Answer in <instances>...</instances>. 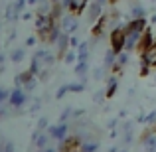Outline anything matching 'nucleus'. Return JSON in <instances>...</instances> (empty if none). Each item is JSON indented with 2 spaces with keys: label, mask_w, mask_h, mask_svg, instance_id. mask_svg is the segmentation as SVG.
Instances as JSON below:
<instances>
[{
  "label": "nucleus",
  "mask_w": 156,
  "mask_h": 152,
  "mask_svg": "<svg viewBox=\"0 0 156 152\" xmlns=\"http://www.w3.org/2000/svg\"><path fill=\"white\" fill-rule=\"evenodd\" d=\"M53 61H55L53 53H50L46 48H42V50H38V51L34 53V57H32L30 71L34 73V75H38V77H46L48 75V69L53 65Z\"/></svg>",
  "instance_id": "1"
},
{
  "label": "nucleus",
  "mask_w": 156,
  "mask_h": 152,
  "mask_svg": "<svg viewBox=\"0 0 156 152\" xmlns=\"http://www.w3.org/2000/svg\"><path fill=\"white\" fill-rule=\"evenodd\" d=\"M55 18L53 16H36V32H38V36L44 40V42H48V38H50V32L55 28Z\"/></svg>",
  "instance_id": "2"
},
{
  "label": "nucleus",
  "mask_w": 156,
  "mask_h": 152,
  "mask_svg": "<svg viewBox=\"0 0 156 152\" xmlns=\"http://www.w3.org/2000/svg\"><path fill=\"white\" fill-rule=\"evenodd\" d=\"M111 50L115 53H122L126 50V30L122 26L111 30Z\"/></svg>",
  "instance_id": "3"
},
{
  "label": "nucleus",
  "mask_w": 156,
  "mask_h": 152,
  "mask_svg": "<svg viewBox=\"0 0 156 152\" xmlns=\"http://www.w3.org/2000/svg\"><path fill=\"white\" fill-rule=\"evenodd\" d=\"M77 26H79V22H77V16L75 14H65V16H61V20H59L61 32H65V34H73V32L77 30Z\"/></svg>",
  "instance_id": "4"
},
{
  "label": "nucleus",
  "mask_w": 156,
  "mask_h": 152,
  "mask_svg": "<svg viewBox=\"0 0 156 152\" xmlns=\"http://www.w3.org/2000/svg\"><path fill=\"white\" fill-rule=\"evenodd\" d=\"M48 134H50L51 138H55V140H65L67 138V134H69V125L67 122H59V125H53L48 129Z\"/></svg>",
  "instance_id": "5"
},
{
  "label": "nucleus",
  "mask_w": 156,
  "mask_h": 152,
  "mask_svg": "<svg viewBox=\"0 0 156 152\" xmlns=\"http://www.w3.org/2000/svg\"><path fill=\"white\" fill-rule=\"evenodd\" d=\"M26 101H28V95H26V91H24L22 87H16V89H12L10 91V105L12 107H16V109H22L24 105H26Z\"/></svg>",
  "instance_id": "6"
},
{
  "label": "nucleus",
  "mask_w": 156,
  "mask_h": 152,
  "mask_svg": "<svg viewBox=\"0 0 156 152\" xmlns=\"http://www.w3.org/2000/svg\"><path fill=\"white\" fill-rule=\"evenodd\" d=\"M103 18V4H99L95 0V2L91 4V6H89V12H87V20L91 24H97L99 22V20Z\"/></svg>",
  "instance_id": "7"
},
{
  "label": "nucleus",
  "mask_w": 156,
  "mask_h": 152,
  "mask_svg": "<svg viewBox=\"0 0 156 152\" xmlns=\"http://www.w3.org/2000/svg\"><path fill=\"white\" fill-rule=\"evenodd\" d=\"M140 59L146 61L150 67H156V44H154V46H150L148 50H144V51L140 53Z\"/></svg>",
  "instance_id": "8"
},
{
  "label": "nucleus",
  "mask_w": 156,
  "mask_h": 152,
  "mask_svg": "<svg viewBox=\"0 0 156 152\" xmlns=\"http://www.w3.org/2000/svg\"><path fill=\"white\" fill-rule=\"evenodd\" d=\"M156 44V40H154V34L150 30H146L144 34H142V40H140V44H138V50H140V53L144 51V50H148L150 46H154Z\"/></svg>",
  "instance_id": "9"
},
{
  "label": "nucleus",
  "mask_w": 156,
  "mask_h": 152,
  "mask_svg": "<svg viewBox=\"0 0 156 152\" xmlns=\"http://www.w3.org/2000/svg\"><path fill=\"white\" fill-rule=\"evenodd\" d=\"M69 46H71V44H69V34H65V32H61L59 40L55 42L57 53H59V55H65V53H67V48H69Z\"/></svg>",
  "instance_id": "10"
},
{
  "label": "nucleus",
  "mask_w": 156,
  "mask_h": 152,
  "mask_svg": "<svg viewBox=\"0 0 156 152\" xmlns=\"http://www.w3.org/2000/svg\"><path fill=\"white\" fill-rule=\"evenodd\" d=\"M117 89H119V77L117 75H111L109 79H107V89H105L107 99H111V97L117 93Z\"/></svg>",
  "instance_id": "11"
},
{
  "label": "nucleus",
  "mask_w": 156,
  "mask_h": 152,
  "mask_svg": "<svg viewBox=\"0 0 156 152\" xmlns=\"http://www.w3.org/2000/svg\"><path fill=\"white\" fill-rule=\"evenodd\" d=\"M91 50V46H89L87 42H81L79 44V48H77V61H87L89 59V51Z\"/></svg>",
  "instance_id": "12"
},
{
  "label": "nucleus",
  "mask_w": 156,
  "mask_h": 152,
  "mask_svg": "<svg viewBox=\"0 0 156 152\" xmlns=\"http://www.w3.org/2000/svg\"><path fill=\"white\" fill-rule=\"evenodd\" d=\"M87 4H89V0H71V6H69V12L71 14H81V12L87 8Z\"/></svg>",
  "instance_id": "13"
},
{
  "label": "nucleus",
  "mask_w": 156,
  "mask_h": 152,
  "mask_svg": "<svg viewBox=\"0 0 156 152\" xmlns=\"http://www.w3.org/2000/svg\"><path fill=\"white\" fill-rule=\"evenodd\" d=\"M20 16H22V12L18 10V6H16V2L8 4V8H6V20H10V22H14V20H18Z\"/></svg>",
  "instance_id": "14"
},
{
  "label": "nucleus",
  "mask_w": 156,
  "mask_h": 152,
  "mask_svg": "<svg viewBox=\"0 0 156 152\" xmlns=\"http://www.w3.org/2000/svg\"><path fill=\"white\" fill-rule=\"evenodd\" d=\"M117 59H119V53H115L113 50H107V53H105V67L107 69L115 67V65H117Z\"/></svg>",
  "instance_id": "15"
},
{
  "label": "nucleus",
  "mask_w": 156,
  "mask_h": 152,
  "mask_svg": "<svg viewBox=\"0 0 156 152\" xmlns=\"http://www.w3.org/2000/svg\"><path fill=\"white\" fill-rule=\"evenodd\" d=\"M144 148L146 152H156V134L154 133H148L144 136Z\"/></svg>",
  "instance_id": "16"
},
{
  "label": "nucleus",
  "mask_w": 156,
  "mask_h": 152,
  "mask_svg": "<svg viewBox=\"0 0 156 152\" xmlns=\"http://www.w3.org/2000/svg\"><path fill=\"white\" fill-rule=\"evenodd\" d=\"M50 138H51L50 134H44V133H42V134H40L38 138H36V142H34V144L38 146V148L42 150V152H44L46 148H50V146H48V144H50Z\"/></svg>",
  "instance_id": "17"
},
{
  "label": "nucleus",
  "mask_w": 156,
  "mask_h": 152,
  "mask_svg": "<svg viewBox=\"0 0 156 152\" xmlns=\"http://www.w3.org/2000/svg\"><path fill=\"white\" fill-rule=\"evenodd\" d=\"M130 18H133V20L146 18V10H144V6H140V4H134L133 10H130Z\"/></svg>",
  "instance_id": "18"
},
{
  "label": "nucleus",
  "mask_w": 156,
  "mask_h": 152,
  "mask_svg": "<svg viewBox=\"0 0 156 152\" xmlns=\"http://www.w3.org/2000/svg\"><path fill=\"white\" fill-rule=\"evenodd\" d=\"M97 150H99V142H93V140L81 142V152H97Z\"/></svg>",
  "instance_id": "19"
},
{
  "label": "nucleus",
  "mask_w": 156,
  "mask_h": 152,
  "mask_svg": "<svg viewBox=\"0 0 156 152\" xmlns=\"http://www.w3.org/2000/svg\"><path fill=\"white\" fill-rule=\"evenodd\" d=\"M12 111H18L16 107H12L10 103H4V105H0V118H8V117H12Z\"/></svg>",
  "instance_id": "20"
},
{
  "label": "nucleus",
  "mask_w": 156,
  "mask_h": 152,
  "mask_svg": "<svg viewBox=\"0 0 156 152\" xmlns=\"http://www.w3.org/2000/svg\"><path fill=\"white\" fill-rule=\"evenodd\" d=\"M24 55H26V50H24V48H18V50H14L10 53V59L14 61V63H20V61L24 59Z\"/></svg>",
  "instance_id": "21"
},
{
  "label": "nucleus",
  "mask_w": 156,
  "mask_h": 152,
  "mask_svg": "<svg viewBox=\"0 0 156 152\" xmlns=\"http://www.w3.org/2000/svg\"><path fill=\"white\" fill-rule=\"evenodd\" d=\"M87 71H89V65H87V61H77V67H75V73L79 77H85L87 75Z\"/></svg>",
  "instance_id": "22"
},
{
  "label": "nucleus",
  "mask_w": 156,
  "mask_h": 152,
  "mask_svg": "<svg viewBox=\"0 0 156 152\" xmlns=\"http://www.w3.org/2000/svg\"><path fill=\"white\" fill-rule=\"evenodd\" d=\"M8 101H10V91L0 87V105H4V103H8Z\"/></svg>",
  "instance_id": "23"
},
{
  "label": "nucleus",
  "mask_w": 156,
  "mask_h": 152,
  "mask_svg": "<svg viewBox=\"0 0 156 152\" xmlns=\"http://www.w3.org/2000/svg\"><path fill=\"white\" fill-rule=\"evenodd\" d=\"M63 59H65V63H73V61L77 59V53H73V51H67L63 55Z\"/></svg>",
  "instance_id": "24"
},
{
  "label": "nucleus",
  "mask_w": 156,
  "mask_h": 152,
  "mask_svg": "<svg viewBox=\"0 0 156 152\" xmlns=\"http://www.w3.org/2000/svg\"><path fill=\"white\" fill-rule=\"evenodd\" d=\"M144 122H146V125H154V122H156V111H154V113H150L148 117L144 118Z\"/></svg>",
  "instance_id": "25"
},
{
  "label": "nucleus",
  "mask_w": 156,
  "mask_h": 152,
  "mask_svg": "<svg viewBox=\"0 0 156 152\" xmlns=\"http://www.w3.org/2000/svg\"><path fill=\"white\" fill-rule=\"evenodd\" d=\"M46 125H48L46 118H40V122H38V130H44V129H46Z\"/></svg>",
  "instance_id": "26"
},
{
  "label": "nucleus",
  "mask_w": 156,
  "mask_h": 152,
  "mask_svg": "<svg viewBox=\"0 0 156 152\" xmlns=\"http://www.w3.org/2000/svg\"><path fill=\"white\" fill-rule=\"evenodd\" d=\"M36 42H38V40H36V38H34V36H30V38H28V40H26V46H34V44H36Z\"/></svg>",
  "instance_id": "27"
},
{
  "label": "nucleus",
  "mask_w": 156,
  "mask_h": 152,
  "mask_svg": "<svg viewBox=\"0 0 156 152\" xmlns=\"http://www.w3.org/2000/svg\"><path fill=\"white\" fill-rule=\"evenodd\" d=\"M69 44H71L73 48H79V40L77 38H69Z\"/></svg>",
  "instance_id": "28"
},
{
  "label": "nucleus",
  "mask_w": 156,
  "mask_h": 152,
  "mask_svg": "<svg viewBox=\"0 0 156 152\" xmlns=\"http://www.w3.org/2000/svg\"><path fill=\"white\" fill-rule=\"evenodd\" d=\"M103 97H107L105 93H95V101H97V103H101V101H103Z\"/></svg>",
  "instance_id": "29"
},
{
  "label": "nucleus",
  "mask_w": 156,
  "mask_h": 152,
  "mask_svg": "<svg viewBox=\"0 0 156 152\" xmlns=\"http://www.w3.org/2000/svg\"><path fill=\"white\" fill-rule=\"evenodd\" d=\"M6 152H14V144H12L10 140L6 142Z\"/></svg>",
  "instance_id": "30"
},
{
  "label": "nucleus",
  "mask_w": 156,
  "mask_h": 152,
  "mask_svg": "<svg viewBox=\"0 0 156 152\" xmlns=\"http://www.w3.org/2000/svg\"><path fill=\"white\" fill-rule=\"evenodd\" d=\"M4 59H6V57H4V53H0V71L4 69Z\"/></svg>",
  "instance_id": "31"
},
{
  "label": "nucleus",
  "mask_w": 156,
  "mask_h": 152,
  "mask_svg": "<svg viewBox=\"0 0 156 152\" xmlns=\"http://www.w3.org/2000/svg\"><path fill=\"white\" fill-rule=\"evenodd\" d=\"M28 4H30V6H38L40 0H28Z\"/></svg>",
  "instance_id": "32"
},
{
  "label": "nucleus",
  "mask_w": 156,
  "mask_h": 152,
  "mask_svg": "<svg viewBox=\"0 0 156 152\" xmlns=\"http://www.w3.org/2000/svg\"><path fill=\"white\" fill-rule=\"evenodd\" d=\"M22 18H24V20H30L32 14H30V12H26V14H22Z\"/></svg>",
  "instance_id": "33"
},
{
  "label": "nucleus",
  "mask_w": 156,
  "mask_h": 152,
  "mask_svg": "<svg viewBox=\"0 0 156 152\" xmlns=\"http://www.w3.org/2000/svg\"><path fill=\"white\" fill-rule=\"evenodd\" d=\"M97 2H99V4H103V6H105V4L109 2V0H97Z\"/></svg>",
  "instance_id": "34"
},
{
  "label": "nucleus",
  "mask_w": 156,
  "mask_h": 152,
  "mask_svg": "<svg viewBox=\"0 0 156 152\" xmlns=\"http://www.w3.org/2000/svg\"><path fill=\"white\" fill-rule=\"evenodd\" d=\"M44 152H57V150H55V148H46Z\"/></svg>",
  "instance_id": "35"
},
{
  "label": "nucleus",
  "mask_w": 156,
  "mask_h": 152,
  "mask_svg": "<svg viewBox=\"0 0 156 152\" xmlns=\"http://www.w3.org/2000/svg\"><path fill=\"white\" fill-rule=\"evenodd\" d=\"M51 2H53V4H59V2H61V0H51Z\"/></svg>",
  "instance_id": "36"
},
{
  "label": "nucleus",
  "mask_w": 156,
  "mask_h": 152,
  "mask_svg": "<svg viewBox=\"0 0 156 152\" xmlns=\"http://www.w3.org/2000/svg\"><path fill=\"white\" fill-rule=\"evenodd\" d=\"M109 152H119V150H117V148H111V150H109Z\"/></svg>",
  "instance_id": "37"
},
{
  "label": "nucleus",
  "mask_w": 156,
  "mask_h": 152,
  "mask_svg": "<svg viewBox=\"0 0 156 152\" xmlns=\"http://www.w3.org/2000/svg\"><path fill=\"white\" fill-rule=\"evenodd\" d=\"M119 152H129V150H119Z\"/></svg>",
  "instance_id": "38"
},
{
  "label": "nucleus",
  "mask_w": 156,
  "mask_h": 152,
  "mask_svg": "<svg viewBox=\"0 0 156 152\" xmlns=\"http://www.w3.org/2000/svg\"><path fill=\"white\" fill-rule=\"evenodd\" d=\"M154 79H156V73H154Z\"/></svg>",
  "instance_id": "39"
}]
</instances>
